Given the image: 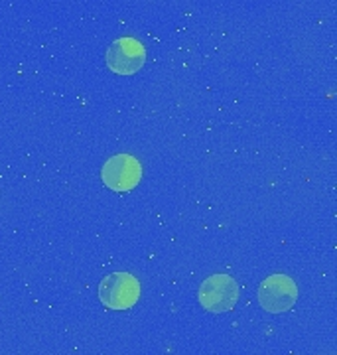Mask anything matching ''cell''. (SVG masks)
Masks as SVG:
<instances>
[{
    "mask_svg": "<svg viewBox=\"0 0 337 355\" xmlns=\"http://www.w3.org/2000/svg\"><path fill=\"white\" fill-rule=\"evenodd\" d=\"M239 300L237 280L229 275H213L203 280L200 288V302L205 310L221 314L231 310Z\"/></svg>",
    "mask_w": 337,
    "mask_h": 355,
    "instance_id": "7a4b0ae2",
    "label": "cell"
},
{
    "mask_svg": "<svg viewBox=\"0 0 337 355\" xmlns=\"http://www.w3.org/2000/svg\"><path fill=\"white\" fill-rule=\"evenodd\" d=\"M103 182L112 191L135 190L142 178V166L130 154H116L103 166Z\"/></svg>",
    "mask_w": 337,
    "mask_h": 355,
    "instance_id": "3957f363",
    "label": "cell"
},
{
    "mask_svg": "<svg viewBox=\"0 0 337 355\" xmlns=\"http://www.w3.org/2000/svg\"><path fill=\"white\" fill-rule=\"evenodd\" d=\"M146 51L135 38H119L112 42L107 51V65L119 76H132L144 65Z\"/></svg>",
    "mask_w": 337,
    "mask_h": 355,
    "instance_id": "5b68a950",
    "label": "cell"
},
{
    "mask_svg": "<svg viewBox=\"0 0 337 355\" xmlns=\"http://www.w3.org/2000/svg\"><path fill=\"white\" fill-rule=\"evenodd\" d=\"M99 298L111 310H126L140 298V282L130 272H114L105 277L99 286Z\"/></svg>",
    "mask_w": 337,
    "mask_h": 355,
    "instance_id": "6da1fadb",
    "label": "cell"
},
{
    "mask_svg": "<svg viewBox=\"0 0 337 355\" xmlns=\"http://www.w3.org/2000/svg\"><path fill=\"white\" fill-rule=\"evenodd\" d=\"M298 298V288L296 282L286 277V275H273L264 280L259 288V302L273 314H280L290 310Z\"/></svg>",
    "mask_w": 337,
    "mask_h": 355,
    "instance_id": "277c9868",
    "label": "cell"
}]
</instances>
